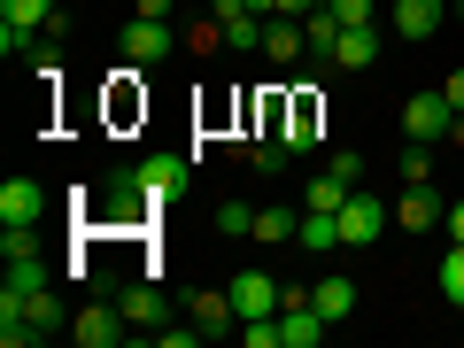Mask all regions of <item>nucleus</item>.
Here are the masks:
<instances>
[{
  "label": "nucleus",
  "instance_id": "1",
  "mask_svg": "<svg viewBox=\"0 0 464 348\" xmlns=\"http://www.w3.org/2000/svg\"><path fill=\"white\" fill-rule=\"evenodd\" d=\"M116 186H124V194H140V209L155 217V209L186 186V155H140L132 170H116Z\"/></svg>",
  "mask_w": 464,
  "mask_h": 348
},
{
  "label": "nucleus",
  "instance_id": "2",
  "mask_svg": "<svg viewBox=\"0 0 464 348\" xmlns=\"http://www.w3.org/2000/svg\"><path fill=\"white\" fill-rule=\"evenodd\" d=\"M449 124H457V109H449V93L433 85V93H411L402 101V132L411 140H426V148H441L449 140Z\"/></svg>",
  "mask_w": 464,
  "mask_h": 348
},
{
  "label": "nucleus",
  "instance_id": "3",
  "mask_svg": "<svg viewBox=\"0 0 464 348\" xmlns=\"http://www.w3.org/2000/svg\"><path fill=\"white\" fill-rule=\"evenodd\" d=\"M116 47H124V63H140V70H155L170 47H179V32H170L163 16H132L124 32H116Z\"/></svg>",
  "mask_w": 464,
  "mask_h": 348
},
{
  "label": "nucleus",
  "instance_id": "4",
  "mask_svg": "<svg viewBox=\"0 0 464 348\" xmlns=\"http://www.w3.org/2000/svg\"><path fill=\"white\" fill-rule=\"evenodd\" d=\"M387 232V201L380 194H364V186H356V194L341 201V248H372V240H380Z\"/></svg>",
  "mask_w": 464,
  "mask_h": 348
},
{
  "label": "nucleus",
  "instance_id": "5",
  "mask_svg": "<svg viewBox=\"0 0 464 348\" xmlns=\"http://www.w3.org/2000/svg\"><path fill=\"white\" fill-rule=\"evenodd\" d=\"M70 341H78V348H124V341H132V325H124L116 302H93V310L70 317Z\"/></svg>",
  "mask_w": 464,
  "mask_h": 348
},
{
  "label": "nucleus",
  "instance_id": "6",
  "mask_svg": "<svg viewBox=\"0 0 464 348\" xmlns=\"http://www.w3.org/2000/svg\"><path fill=\"white\" fill-rule=\"evenodd\" d=\"M232 310H240V325H248V317H279V302H286V286L279 279H264V271H232Z\"/></svg>",
  "mask_w": 464,
  "mask_h": 348
},
{
  "label": "nucleus",
  "instance_id": "7",
  "mask_svg": "<svg viewBox=\"0 0 464 348\" xmlns=\"http://www.w3.org/2000/svg\"><path fill=\"white\" fill-rule=\"evenodd\" d=\"M441 217H449V194H441V186H433V179L402 186V201H395V225H402V232H433V225H441Z\"/></svg>",
  "mask_w": 464,
  "mask_h": 348
},
{
  "label": "nucleus",
  "instance_id": "8",
  "mask_svg": "<svg viewBox=\"0 0 464 348\" xmlns=\"http://www.w3.org/2000/svg\"><path fill=\"white\" fill-rule=\"evenodd\" d=\"M39 217H47V186L16 170V179L0 186V225H39Z\"/></svg>",
  "mask_w": 464,
  "mask_h": 348
},
{
  "label": "nucleus",
  "instance_id": "9",
  "mask_svg": "<svg viewBox=\"0 0 464 348\" xmlns=\"http://www.w3.org/2000/svg\"><path fill=\"white\" fill-rule=\"evenodd\" d=\"M387 16H395V39H433L441 16H449V0H395Z\"/></svg>",
  "mask_w": 464,
  "mask_h": 348
},
{
  "label": "nucleus",
  "instance_id": "10",
  "mask_svg": "<svg viewBox=\"0 0 464 348\" xmlns=\"http://www.w3.org/2000/svg\"><path fill=\"white\" fill-rule=\"evenodd\" d=\"M264 54L271 63H302V54H310V39H302V16H264Z\"/></svg>",
  "mask_w": 464,
  "mask_h": 348
},
{
  "label": "nucleus",
  "instance_id": "11",
  "mask_svg": "<svg viewBox=\"0 0 464 348\" xmlns=\"http://www.w3.org/2000/svg\"><path fill=\"white\" fill-rule=\"evenodd\" d=\"M372 63H380V24H356L333 39V70H372Z\"/></svg>",
  "mask_w": 464,
  "mask_h": 348
},
{
  "label": "nucleus",
  "instance_id": "12",
  "mask_svg": "<svg viewBox=\"0 0 464 348\" xmlns=\"http://www.w3.org/2000/svg\"><path fill=\"white\" fill-rule=\"evenodd\" d=\"M116 310H124V325H132V341H148V325L163 317V295H155V286L140 279V286H124V295H116Z\"/></svg>",
  "mask_w": 464,
  "mask_h": 348
},
{
  "label": "nucleus",
  "instance_id": "13",
  "mask_svg": "<svg viewBox=\"0 0 464 348\" xmlns=\"http://www.w3.org/2000/svg\"><path fill=\"white\" fill-rule=\"evenodd\" d=\"M310 302H317V317H325V325H341V317L356 310V279H341V271H325V279L310 286Z\"/></svg>",
  "mask_w": 464,
  "mask_h": 348
},
{
  "label": "nucleus",
  "instance_id": "14",
  "mask_svg": "<svg viewBox=\"0 0 464 348\" xmlns=\"http://www.w3.org/2000/svg\"><path fill=\"white\" fill-rule=\"evenodd\" d=\"M295 232H302V209H286V201H264V209H256V232H248V240L279 248V240H295Z\"/></svg>",
  "mask_w": 464,
  "mask_h": 348
},
{
  "label": "nucleus",
  "instance_id": "15",
  "mask_svg": "<svg viewBox=\"0 0 464 348\" xmlns=\"http://www.w3.org/2000/svg\"><path fill=\"white\" fill-rule=\"evenodd\" d=\"M295 240H302L310 256H333V248H341V217H333V209H302V232H295Z\"/></svg>",
  "mask_w": 464,
  "mask_h": 348
},
{
  "label": "nucleus",
  "instance_id": "16",
  "mask_svg": "<svg viewBox=\"0 0 464 348\" xmlns=\"http://www.w3.org/2000/svg\"><path fill=\"white\" fill-rule=\"evenodd\" d=\"M186 310H194V325L209 333V341H217V333H232V325H240V310H232V295H194Z\"/></svg>",
  "mask_w": 464,
  "mask_h": 348
},
{
  "label": "nucleus",
  "instance_id": "17",
  "mask_svg": "<svg viewBox=\"0 0 464 348\" xmlns=\"http://www.w3.org/2000/svg\"><path fill=\"white\" fill-rule=\"evenodd\" d=\"M286 148H317V93L286 101Z\"/></svg>",
  "mask_w": 464,
  "mask_h": 348
},
{
  "label": "nucleus",
  "instance_id": "18",
  "mask_svg": "<svg viewBox=\"0 0 464 348\" xmlns=\"http://www.w3.org/2000/svg\"><path fill=\"white\" fill-rule=\"evenodd\" d=\"M24 317H32L39 333H70V310H63V295H47V286H39V295H24Z\"/></svg>",
  "mask_w": 464,
  "mask_h": 348
},
{
  "label": "nucleus",
  "instance_id": "19",
  "mask_svg": "<svg viewBox=\"0 0 464 348\" xmlns=\"http://www.w3.org/2000/svg\"><path fill=\"white\" fill-rule=\"evenodd\" d=\"M302 39H310V54H325V63H333V39H341V16H333V8H310V16H302Z\"/></svg>",
  "mask_w": 464,
  "mask_h": 348
},
{
  "label": "nucleus",
  "instance_id": "20",
  "mask_svg": "<svg viewBox=\"0 0 464 348\" xmlns=\"http://www.w3.org/2000/svg\"><path fill=\"white\" fill-rule=\"evenodd\" d=\"M348 194H356V186H341L333 170H317V179H310V194H302V209H333V217H341V201H348Z\"/></svg>",
  "mask_w": 464,
  "mask_h": 348
},
{
  "label": "nucleus",
  "instance_id": "21",
  "mask_svg": "<svg viewBox=\"0 0 464 348\" xmlns=\"http://www.w3.org/2000/svg\"><path fill=\"white\" fill-rule=\"evenodd\" d=\"M47 16H54V0H0V24H24V32H39Z\"/></svg>",
  "mask_w": 464,
  "mask_h": 348
},
{
  "label": "nucleus",
  "instance_id": "22",
  "mask_svg": "<svg viewBox=\"0 0 464 348\" xmlns=\"http://www.w3.org/2000/svg\"><path fill=\"white\" fill-rule=\"evenodd\" d=\"M225 47L232 54H256V47H264V24H256V16H225Z\"/></svg>",
  "mask_w": 464,
  "mask_h": 348
},
{
  "label": "nucleus",
  "instance_id": "23",
  "mask_svg": "<svg viewBox=\"0 0 464 348\" xmlns=\"http://www.w3.org/2000/svg\"><path fill=\"white\" fill-rule=\"evenodd\" d=\"M217 232H225V240H248V232H256V209H248V201H225V209H217Z\"/></svg>",
  "mask_w": 464,
  "mask_h": 348
},
{
  "label": "nucleus",
  "instance_id": "24",
  "mask_svg": "<svg viewBox=\"0 0 464 348\" xmlns=\"http://www.w3.org/2000/svg\"><path fill=\"white\" fill-rule=\"evenodd\" d=\"M441 295H449V310H464V248L449 240V264H441Z\"/></svg>",
  "mask_w": 464,
  "mask_h": 348
},
{
  "label": "nucleus",
  "instance_id": "25",
  "mask_svg": "<svg viewBox=\"0 0 464 348\" xmlns=\"http://www.w3.org/2000/svg\"><path fill=\"white\" fill-rule=\"evenodd\" d=\"M325 170H333L341 186H364V155H356V148H333V155H325Z\"/></svg>",
  "mask_w": 464,
  "mask_h": 348
},
{
  "label": "nucleus",
  "instance_id": "26",
  "mask_svg": "<svg viewBox=\"0 0 464 348\" xmlns=\"http://www.w3.org/2000/svg\"><path fill=\"white\" fill-rule=\"evenodd\" d=\"M418 179H433V148H426V140L402 155V186H418Z\"/></svg>",
  "mask_w": 464,
  "mask_h": 348
},
{
  "label": "nucleus",
  "instance_id": "27",
  "mask_svg": "<svg viewBox=\"0 0 464 348\" xmlns=\"http://www.w3.org/2000/svg\"><path fill=\"white\" fill-rule=\"evenodd\" d=\"M333 16H341V32H356V24H372V0H325Z\"/></svg>",
  "mask_w": 464,
  "mask_h": 348
},
{
  "label": "nucleus",
  "instance_id": "28",
  "mask_svg": "<svg viewBox=\"0 0 464 348\" xmlns=\"http://www.w3.org/2000/svg\"><path fill=\"white\" fill-rule=\"evenodd\" d=\"M155 341H163V348H194V341H209V333H201V325H163Z\"/></svg>",
  "mask_w": 464,
  "mask_h": 348
},
{
  "label": "nucleus",
  "instance_id": "29",
  "mask_svg": "<svg viewBox=\"0 0 464 348\" xmlns=\"http://www.w3.org/2000/svg\"><path fill=\"white\" fill-rule=\"evenodd\" d=\"M209 16L225 24V16H256V8H248V0H209Z\"/></svg>",
  "mask_w": 464,
  "mask_h": 348
},
{
  "label": "nucleus",
  "instance_id": "30",
  "mask_svg": "<svg viewBox=\"0 0 464 348\" xmlns=\"http://www.w3.org/2000/svg\"><path fill=\"white\" fill-rule=\"evenodd\" d=\"M441 93H449V109L464 116V70H449V85H441Z\"/></svg>",
  "mask_w": 464,
  "mask_h": 348
},
{
  "label": "nucleus",
  "instance_id": "31",
  "mask_svg": "<svg viewBox=\"0 0 464 348\" xmlns=\"http://www.w3.org/2000/svg\"><path fill=\"white\" fill-rule=\"evenodd\" d=\"M170 8H179V0H140L132 16H163V24H170Z\"/></svg>",
  "mask_w": 464,
  "mask_h": 348
},
{
  "label": "nucleus",
  "instance_id": "32",
  "mask_svg": "<svg viewBox=\"0 0 464 348\" xmlns=\"http://www.w3.org/2000/svg\"><path fill=\"white\" fill-rule=\"evenodd\" d=\"M449 240L464 248V201H449Z\"/></svg>",
  "mask_w": 464,
  "mask_h": 348
},
{
  "label": "nucleus",
  "instance_id": "33",
  "mask_svg": "<svg viewBox=\"0 0 464 348\" xmlns=\"http://www.w3.org/2000/svg\"><path fill=\"white\" fill-rule=\"evenodd\" d=\"M310 8H325V0H310Z\"/></svg>",
  "mask_w": 464,
  "mask_h": 348
},
{
  "label": "nucleus",
  "instance_id": "34",
  "mask_svg": "<svg viewBox=\"0 0 464 348\" xmlns=\"http://www.w3.org/2000/svg\"><path fill=\"white\" fill-rule=\"evenodd\" d=\"M457 16H464V0H457Z\"/></svg>",
  "mask_w": 464,
  "mask_h": 348
}]
</instances>
